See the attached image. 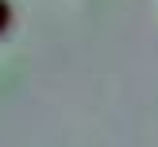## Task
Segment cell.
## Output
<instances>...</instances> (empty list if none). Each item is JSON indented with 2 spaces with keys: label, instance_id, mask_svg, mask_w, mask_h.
Returning a JSON list of instances; mask_svg holds the SVG:
<instances>
[{
  "label": "cell",
  "instance_id": "6da1fadb",
  "mask_svg": "<svg viewBox=\"0 0 158 147\" xmlns=\"http://www.w3.org/2000/svg\"><path fill=\"white\" fill-rule=\"evenodd\" d=\"M12 23V0H0V31Z\"/></svg>",
  "mask_w": 158,
  "mask_h": 147
}]
</instances>
